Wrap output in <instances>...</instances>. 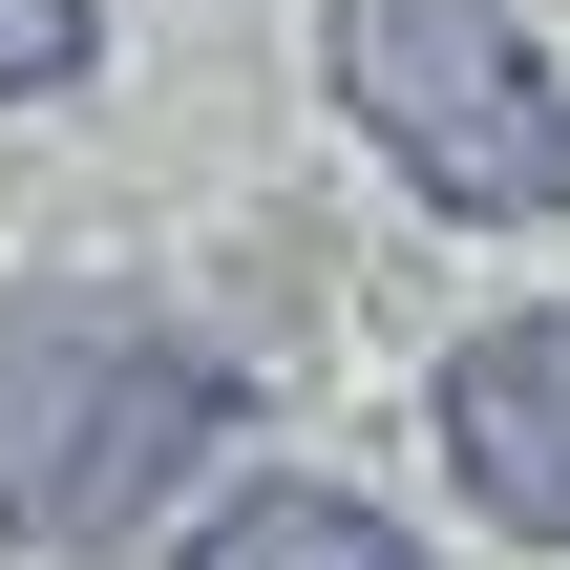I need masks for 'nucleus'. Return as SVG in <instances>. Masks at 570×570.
I'll return each mask as SVG.
<instances>
[{
	"mask_svg": "<svg viewBox=\"0 0 570 570\" xmlns=\"http://www.w3.org/2000/svg\"><path fill=\"white\" fill-rule=\"evenodd\" d=\"M233 360L148 338L127 296H0V550H148L169 487H212Z\"/></svg>",
	"mask_w": 570,
	"mask_h": 570,
	"instance_id": "nucleus-1",
	"label": "nucleus"
},
{
	"mask_svg": "<svg viewBox=\"0 0 570 570\" xmlns=\"http://www.w3.org/2000/svg\"><path fill=\"white\" fill-rule=\"evenodd\" d=\"M169 570H423V529L360 508V487H317V465H254V487H212L169 529Z\"/></svg>",
	"mask_w": 570,
	"mask_h": 570,
	"instance_id": "nucleus-4",
	"label": "nucleus"
},
{
	"mask_svg": "<svg viewBox=\"0 0 570 570\" xmlns=\"http://www.w3.org/2000/svg\"><path fill=\"white\" fill-rule=\"evenodd\" d=\"M444 465H465V508L487 529H529V550H570V317H487L465 360H444Z\"/></svg>",
	"mask_w": 570,
	"mask_h": 570,
	"instance_id": "nucleus-3",
	"label": "nucleus"
},
{
	"mask_svg": "<svg viewBox=\"0 0 570 570\" xmlns=\"http://www.w3.org/2000/svg\"><path fill=\"white\" fill-rule=\"evenodd\" d=\"M106 63V0H0V106H63Z\"/></svg>",
	"mask_w": 570,
	"mask_h": 570,
	"instance_id": "nucleus-5",
	"label": "nucleus"
},
{
	"mask_svg": "<svg viewBox=\"0 0 570 570\" xmlns=\"http://www.w3.org/2000/svg\"><path fill=\"white\" fill-rule=\"evenodd\" d=\"M317 85L338 127L465 212V233H570V63L508 0H317Z\"/></svg>",
	"mask_w": 570,
	"mask_h": 570,
	"instance_id": "nucleus-2",
	"label": "nucleus"
}]
</instances>
